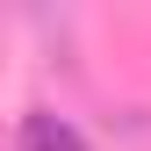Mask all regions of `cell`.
<instances>
[{
    "mask_svg": "<svg viewBox=\"0 0 151 151\" xmlns=\"http://www.w3.org/2000/svg\"><path fill=\"white\" fill-rule=\"evenodd\" d=\"M22 151H86V137L65 115H50V108H29L22 115Z\"/></svg>",
    "mask_w": 151,
    "mask_h": 151,
    "instance_id": "1",
    "label": "cell"
}]
</instances>
